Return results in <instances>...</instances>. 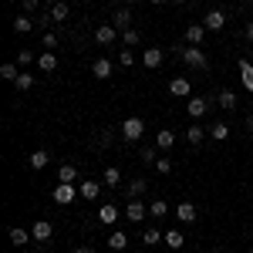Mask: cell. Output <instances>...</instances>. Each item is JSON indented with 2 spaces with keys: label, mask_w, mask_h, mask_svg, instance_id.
Masks as SVG:
<instances>
[{
  "label": "cell",
  "mask_w": 253,
  "mask_h": 253,
  "mask_svg": "<svg viewBox=\"0 0 253 253\" xmlns=\"http://www.w3.org/2000/svg\"><path fill=\"white\" fill-rule=\"evenodd\" d=\"M142 135H145V122H142L138 115H132V118L122 122V138H125V142H138Z\"/></svg>",
  "instance_id": "obj_2"
},
{
  "label": "cell",
  "mask_w": 253,
  "mask_h": 253,
  "mask_svg": "<svg viewBox=\"0 0 253 253\" xmlns=\"http://www.w3.org/2000/svg\"><path fill=\"white\" fill-rule=\"evenodd\" d=\"M14 88H17V91H31V88H34V75H24V71H20V78L14 81Z\"/></svg>",
  "instance_id": "obj_34"
},
{
  "label": "cell",
  "mask_w": 253,
  "mask_h": 253,
  "mask_svg": "<svg viewBox=\"0 0 253 253\" xmlns=\"http://www.w3.org/2000/svg\"><path fill=\"white\" fill-rule=\"evenodd\" d=\"M75 253H98V250H95V247H78Z\"/></svg>",
  "instance_id": "obj_45"
},
{
  "label": "cell",
  "mask_w": 253,
  "mask_h": 253,
  "mask_svg": "<svg viewBox=\"0 0 253 253\" xmlns=\"http://www.w3.org/2000/svg\"><path fill=\"white\" fill-rule=\"evenodd\" d=\"M175 219H179V223H196V219H199V210H196L193 203H179V206H175Z\"/></svg>",
  "instance_id": "obj_10"
},
{
  "label": "cell",
  "mask_w": 253,
  "mask_h": 253,
  "mask_svg": "<svg viewBox=\"0 0 253 253\" xmlns=\"http://www.w3.org/2000/svg\"><path fill=\"white\" fill-rule=\"evenodd\" d=\"M68 17H71V7H68V0H54V3L47 7V20H51V24H64Z\"/></svg>",
  "instance_id": "obj_5"
},
{
  "label": "cell",
  "mask_w": 253,
  "mask_h": 253,
  "mask_svg": "<svg viewBox=\"0 0 253 253\" xmlns=\"http://www.w3.org/2000/svg\"><path fill=\"white\" fill-rule=\"evenodd\" d=\"M210 135H213L216 142H223V138H230V125H226V122H216V125H210Z\"/></svg>",
  "instance_id": "obj_32"
},
{
  "label": "cell",
  "mask_w": 253,
  "mask_h": 253,
  "mask_svg": "<svg viewBox=\"0 0 253 253\" xmlns=\"http://www.w3.org/2000/svg\"><path fill=\"white\" fill-rule=\"evenodd\" d=\"M75 179H78V166L64 162V166L58 169V182H71V186H75Z\"/></svg>",
  "instance_id": "obj_27"
},
{
  "label": "cell",
  "mask_w": 253,
  "mask_h": 253,
  "mask_svg": "<svg viewBox=\"0 0 253 253\" xmlns=\"http://www.w3.org/2000/svg\"><path fill=\"white\" fill-rule=\"evenodd\" d=\"M203 41H206V27H203V24H189V27H186V44L199 47Z\"/></svg>",
  "instance_id": "obj_15"
},
{
  "label": "cell",
  "mask_w": 253,
  "mask_h": 253,
  "mask_svg": "<svg viewBox=\"0 0 253 253\" xmlns=\"http://www.w3.org/2000/svg\"><path fill=\"white\" fill-rule=\"evenodd\" d=\"M162 61H166V51H162V47H145V51H142V64L152 68V71H156Z\"/></svg>",
  "instance_id": "obj_8"
},
{
  "label": "cell",
  "mask_w": 253,
  "mask_h": 253,
  "mask_svg": "<svg viewBox=\"0 0 253 253\" xmlns=\"http://www.w3.org/2000/svg\"><path fill=\"white\" fill-rule=\"evenodd\" d=\"M125 216H128L132 223H142V219L149 216V206H145L142 199H128V210H125Z\"/></svg>",
  "instance_id": "obj_9"
},
{
  "label": "cell",
  "mask_w": 253,
  "mask_h": 253,
  "mask_svg": "<svg viewBox=\"0 0 253 253\" xmlns=\"http://www.w3.org/2000/svg\"><path fill=\"white\" fill-rule=\"evenodd\" d=\"M152 3H156V7H159V3H169V0H152Z\"/></svg>",
  "instance_id": "obj_49"
},
{
  "label": "cell",
  "mask_w": 253,
  "mask_h": 253,
  "mask_svg": "<svg viewBox=\"0 0 253 253\" xmlns=\"http://www.w3.org/2000/svg\"><path fill=\"white\" fill-rule=\"evenodd\" d=\"M108 247H112V250H125V247H128V233H125V230H112V233H108Z\"/></svg>",
  "instance_id": "obj_25"
},
{
  "label": "cell",
  "mask_w": 253,
  "mask_h": 253,
  "mask_svg": "<svg viewBox=\"0 0 253 253\" xmlns=\"http://www.w3.org/2000/svg\"><path fill=\"white\" fill-rule=\"evenodd\" d=\"M17 64H20V68H27V64H38V58H34V51H27V47H20V54H17Z\"/></svg>",
  "instance_id": "obj_39"
},
{
  "label": "cell",
  "mask_w": 253,
  "mask_h": 253,
  "mask_svg": "<svg viewBox=\"0 0 253 253\" xmlns=\"http://www.w3.org/2000/svg\"><path fill=\"white\" fill-rule=\"evenodd\" d=\"M236 71H240V78H243V88L253 95V64L247 58H240V61H236Z\"/></svg>",
  "instance_id": "obj_12"
},
{
  "label": "cell",
  "mask_w": 253,
  "mask_h": 253,
  "mask_svg": "<svg viewBox=\"0 0 253 253\" xmlns=\"http://www.w3.org/2000/svg\"><path fill=\"white\" fill-rule=\"evenodd\" d=\"M145 189H149V182H145V179H132V182L125 186V196H128V199H138Z\"/></svg>",
  "instance_id": "obj_28"
},
{
  "label": "cell",
  "mask_w": 253,
  "mask_h": 253,
  "mask_svg": "<svg viewBox=\"0 0 253 253\" xmlns=\"http://www.w3.org/2000/svg\"><path fill=\"white\" fill-rule=\"evenodd\" d=\"M247 128H250V132H253V112H250V115H247Z\"/></svg>",
  "instance_id": "obj_46"
},
{
  "label": "cell",
  "mask_w": 253,
  "mask_h": 253,
  "mask_svg": "<svg viewBox=\"0 0 253 253\" xmlns=\"http://www.w3.org/2000/svg\"><path fill=\"white\" fill-rule=\"evenodd\" d=\"M175 54L182 58V64H189L193 71H210V58H206V51H203V47H193V44H189V47H182V44H179V47H175Z\"/></svg>",
  "instance_id": "obj_1"
},
{
  "label": "cell",
  "mask_w": 253,
  "mask_h": 253,
  "mask_svg": "<svg viewBox=\"0 0 253 253\" xmlns=\"http://www.w3.org/2000/svg\"><path fill=\"white\" fill-rule=\"evenodd\" d=\"M122 41H125V47H138V44H142V34L132 27V31H125V34H122Z\"/></svg>",
  "instance_id": "obj_36"
},
{
  "label": "cell",
  "mask_w": 253,
  "mask_h": 253,
  "mask_svg": "<svg viewBox=\"0 0 253 253\" xmlns=\"http://www.w3.org/2000/svg\"><path fill=\"white\" fill-rule=\"evenodd\" d=\"M91 75H95V78H101V81L112 78V61H108V58H98L95 64H91Z\"/></svg>",
  "instance_id": "obj_23"
},
{
  "label": "cell",
  "mask_w": 253,
  "mask_h": 253,
  "mask_svg": "<svg viewBox=\"0 0 253 253\" xmlns=\"http://www.w3.org/2000/svg\"><path fill=\"white\" fill-rule=\"evenodd\" d=\"M186 138H189V145H203L206 128H203V125H189V128H186Z\"/></svg>",
  "instance_id": "obj_31"
},
{
  "label": "cell",
  "mask_w": 253,
  "mask_h": 253,
  "mask_svg": "<svg viewBox=\"0 0 253 253\" xmlns=\"http://www.w3.org/2000/svg\"><path fill=\"white\" fill-rule=\"evenodd\" d=\"M58 47V34L54 31H44V51H54Z\"/></svg>",
  "instance_id": "obj_42"
},
{
  "label": "cell",
  "mask_w": 253,
  "mask_h": 253,
  "mask_svg": "<svg viewBox=\"0 0 253 253\" xmlns=\"http://www.w3.org/2000/svg\"><path fill=\"white\" fill-rule=\"evenodd\" d=\"M115 219H118V210L112 206V203H105V206L98 210V223H105V226H112Z\"/></svg>",
  "instance_id": "obj_26"
},
{
  "label": "cell",
  "mask_w": 253,
  "mask_h": 253,
  "mask_svg": "<svg viewBox=\"0 0 253 253\" xmlns=\"http://www.w3.org/2000/svg\"><path fill=\"white\" fill-rule=\"evenodd\" d=\"M54 203H58V206H71V203H75V186H71V182H58V186H54Z\"/></svg>",
  "instance_id": "obj_7"
},
{
  "label": "cell",
  "mask_w": 253,
  "mask_h": 253,
  "mask_svg": "<svg viewBox=\"0 0 253 253\" xmlns=\"http://www.w3.org/2000/svg\"><path fill=\"white\" fill-rule=\"evenodd\" d=\"M118 64H122V68H132V64H135V54H132V47H122V51H118Z\"/></svg>",
  "instance_id": "obj_38"
},
{
  "label": "cell",
  "mask_w": 253,
  "mask_h": 253,
  "mask_svg": "<svg viewBox=\"0 0 253 253\" xmlns=\"http://www.w3.org/2000/svg\"><path fill=\"white\" fill-rule=\"evenodd\" d=\"M125 3H128V7H132V3H138V0H125Z\"/></svg>",
  "instance_id": "obj_50"
},
{
  "label": "cell",
  "mask_w": 253,
  "mask_h": 253,
  "mask_svg": "<svg viewBox=\"0 0 253 253\" xmlns=\"http://www.w3.org/2000/svg\"><path fill=\"white\" fill-rule=\"evenodd\" d=\"M169 3H179V7H182V3H186V0H169Z\"/></svg>",
  "instance_id": "obj_48"
},
{
  "label": "cell",
  "mask_w": 253,
  "mask_h": 253,
  "mask_svg": "<svg viewBox=\"0 0 253 253\" xmlns=\"http://www.w3.org/2000/svg\"><path fill=\"white\" fill-rule=\"evenodd\" d=\"M112 24H115L118 34H125V31H132V14L122 7V10H115V14H112Z\"/></svg>",
  "instance_id": "obj_14"
},
{
  "label": "cell",
  "mask_w": 253,
  "mask_h": 253,
  "mask_svg": "<svg viewBox=\"0 0 253 253\" xmlns=\"http://www.w3.org/2000/svg\"><path fill=\"white\" fill-rule=\"evenodd\" d=\"M101 182H105L108 189H118V186H122V169H118V166H108L105 175H101Z\"/></svg>",
  "instance_id": "obj_22"
},
{
  "label": "cell",
  "mask_w": 253,
  "mask_h": 253,
  "mask_svg": "<svg viewBox=\"0 0 253 253\" xmlns=\"http://www.w3.org/2000/svg\"><path fill=\"white\" fill-rule=\"evenodd\" d=\"M34 24H38V20L31 17V14H17V20H14V31H17V34H31V31H34Z\"/></svg>",
  "instance_id": "obj_24"
},
{
  "label": "cell",
  "mask_w": 253,
  "mask_h": 253,
  "mask_svg": "<svg viewBox=\"0 0 253 253\" xmlns=\"http://www.w3.org/2000/svg\"><path fill=\"white\" fill-rule=\"evenodd\" d=\"M31 253H47V250H44V243H41V247H34V250H31Z\"/></svg>",
  "instance_id": "obj_47"
},
{
  "label": "cell",
  "mask_w": 253,
  "mask_h": 253,
  "mask_svg": "<svg viewBox=\"0 0 253 253\" xmlns=\"http://www.w3.org/2000/svg\"><path fill=\"white\" fill-rule=\"evenodd\" d=\"M216 105H219L223 112H236V105H240V101H236V95L230 91V88H223V91L216 95Z\"/></svg>",
  "instance_id": "obj_18"
},
{
  "label": "cell",
  "mask_w": 253,
  "mask_h": 253,
  "mask_svg": "<svg viewBox=\"0 0 253 253\" xmlns=\"http://www.w3.org/2000/svg\"><path fill=\"white\" fill-rule=\"evenodd\" d=\"M27 162H31V169H47V162H51V152H47V149H34V152L27 156Z\"/></svg>",
  "instance_id": "obj_19"
},
{
  "label": "cell",
  "mask_w": 253,
  "mask_h": 253,
  "mask_svg": "<svg viewBox=\"0 0 253 253\" xmlns=\"http://www.w3.org/2000/svg\"><path fill=\"white\" fill-rule=\"evenodd\" d=\"M138 156H142V162H145V166H156V159H159V156H156V145H145Z\"/></svg>",
  "instance_id": "obj_40"
},
{
  "label": "cell",
  "mask_w": 253,
  "mask_h": 253,
  "mask_svg": "<svg viewBox=\"0 0 253 253\" xmlns=\"http://www.w3.org/2000/svg\"><path fill=\"white\" fill-rule=\"evenodd\" d=\"M166 247L182 250V230H169V233H166Z\"/></svg>",
  "instance_id": "obj_33"
},
{
  "label": "cell",
  "mask_w": 253,
  "mask_h": 253,
  "mask_svg": "<svg viewBox=\"0 0 253 253\" xmlns=\"http://www.w3.org/2000/svg\"><path fill=\"white\" fill-rule=\"evenodd\" d=\"M243 38L253 44V20H247V27H243Z\"/></svg>",
  "instance_id": "obj_44"
},
{
  "label": "cell",
  "mask_w": 253,
  "mask_h": 253,
  "mask_svg": "<svg viewBox=\"0 0 253 253\" xmlns=\"http://www.w3.org/2000/svg\"><path fill=\"white\" fill-rule=\"evenodd\" d=\"M169 91L175 98H193V84H189V78H172L169 81Z\"/></svg>",
  "instance_id": "obj_13"
},
{
  "label": "cell",
  "mask_w": 253,
  "mask_h": 253,
  "mask_svg": "<svg viewBox=\"0 0 253 253\" xmlns=\"http://www.w3.org/2000/svg\"><path fill=\"white\" fill-rule=\"evenodd\" d=\"M213 101L216 98H203V95H193V98H186V112L193 118H203L210 108H213Z\"/></svg>",
  "instance_id": "obj_3"
},
{
  "label": "cell",
  "mask_w": 253,
  "mask_h": 253,
  "mask_svg": "<svg viewBox=\"0 0 253 253\" xmlns=\"http://www.w3.org/2000/svg\"><path fill=\"white\" fill-rule=\"evenodd\" d=\"M145 253H152V250H145Z\"/></svg>",
  "instance_id": "obj_53"
},
{
  "label": "cell",
  "mask_w": 253,
  "mask_h": 253,
  "mask_svg": "<svg viewBox=\"0 0 253 253\" xmlns=\"http://www.w3.org/2000/svg\"><path fill=\"white\" fill-rule=\"evenodd\" d=\"M115 38H118L115 24H98V27H95V41L101 44V47H108V44H115Z\"/></svg>",
  "instance_id": "obj_6"
},
{
  "label": "cell",
  "mask_w": 253,
  "mask_h": 253,
  "mask_svg": "<svg viewBox=\"0 0 253 253\" xmlns=\"http://www.w3.org/2000/svg\"><path fill=\"white\" fill-rule=\"evenodd\" d=\"M38 68L44 71V75H54V71H58V58H54V51H44V54L38 58Z\"/></svg>",
  "instance_id": "obj_21"
},
{
  "label": "cell",
  "mask_w": 253,
  "mask_h": 253,
  "mask_svg": "<svg viewBox=\"0 0 253 253\" xmlns=\"http://www.w3.org/2000/svg\"><path fill=\"white\" fill-rule=\"evenodd\" d=\"M247 3H253V0H247Z\"/></svg>",
  "instance_id": "obj_52"
},
{
  "label": "cell",
  "mask_w": 253,
  "mask_h": 253,
  "mask_svg": "<svg viewBox=\"0 0 253 253\" xmlns=\"http://www.w3.org/2000/svg\"><path fill=\"white\" fill-rule=\"evenodd\" d=\"M156 172H159V175H169V172H172V162L159 156V159H156Z\"/></svg>",
  "instance_id": "obj_41"
},
{
  "label": "cell",
  "mask_w": 253,
  "mask_h": 253,
  "mask_svg": "<svg viewBox=\"0 0 253 253\" xmlns=\"http://www.w3.org/2000/svg\"><path fill=\"white\" fill-rule=\"evenodd\" d=\"M101 186H105V182H95V179H88V182H81V186H78L81 199H88V203H91V199H98V196H101Z\"/></svg>",
  "instance_id": "obj_16"
},
{
  "label": "cell",
  "mask_w": 253,
  "mask_h": 253,
  "mask_svg": "<svg viewBox=\"0 0 253 253\" xmlns=\"http://www.w3.org/2000/svg\"><path fill=\"white\" fill-rule=\"evenodd\" d=\"M10 243H14V247H27V243H31V240H34V236H31V230H24V226H10Z\"/></svg>",
  "instance_id": "obj_20"
},
{
  "label": "cell",
  "mask_w": 253,
  "mask_h": 253,
  "mask_svg": "<svg viewBox=\"0 0 253 253\" xmlns=\"http://www.w3.org/2000/svg\"><path fill=\"white\" fill-rule=\"evenodd\" d=\"M203 27H206V31H223V27H226V14H223V10H210V14L203 17Z\"/></svg>",
  "instance_id": "obj_11"
},
{
  "label": "cell",
  "mask_w": 253,
  "mask_h": 253,
  "mask_svg": "<svg viewBox=\"0 0 253 253\" xmlns=\"http://www.w3.org/2000/svg\"><path fill=\"white\" fill-rule=\"evenodd\" d=\"M20 3H24V14H34L41 7V0H20Z\"/></svg>",
  "instance_id": "obj_43"
},
{
  "label": "cell",
  "mask_w": 253,
  "mask_h": 253,
  "mask_svg": "<svg viewBox=\"0 0 253 253\" xmlns=\"http://www.w3.org/2000/svg\"><path fill=\"white\" fill-rule=\"evenodd\" d=\"M250 240H253V226H250Z\"/></svg>",
  "instance_id": "obj_51"
},
{
  "label": "cell",
  "mask_w": 253,
  "mask_h": 253,
  "mask_svg": "<svg viewBox=\"0 0 253 253\" xmlns=\"http://www.w3.org/2000/svg\"><path fill=\"white\" fill-rule=\"evenodd\" d=\"M166 213H169V206H166L162 199H156V203L149 206V216H152V219H162V216H166Z\"/></svg>",
  "instance_id": "obj_37"
},
{
  "label": "cell",
  "mask_w": 253,
  "mask_h": 253,
  "mask_svg": "<svg viewBox=\"0 0 253 253\" xmlns=\"http://www.w3.org/2000/svg\"><path fill=\"white\" fill-rule=\"evenodd\" d=\"M95 145L108 149V145H112V128H98V132H95Z\"/></svg>",
  "instance_id": "obj_35"
},
{
  "label": "cell",
  "mask_w": 253,
  "mask_h": 253,
  "mask_svg": "<svg viewBox=\"0 0 253 253\" xmlns=\"http://www.w3.org/2000/svg\"><path fill=\"white\" fill-rule=\"evenodd\" d=\"M175 145V132H169V128H159L156 132V149L159 152H169Z\"/></svg>",
  "instance_id": "obj_17"
},
{
  "label": "cell",
  "mask_w": 253,
  "mask_h": 253,
  "mask_svg": "<svg viewBox=\"0 0 253 253\" xmlns=\"http://www.w3.org/2000/svg\"><path fill=\"white\" fill-rule=\"evenodd\" d=\"M0 78L14 84V81L20 78V64H14V61H10V64H0Z\"/></svg>",
  "instance_id": "obj_29"
},
{
  "label": "cell",
  "mask_w": 253,
  "mask_h": 253,
  "mask_svg": "<svg viewBox=\"0 0 253 253\" xmlns=\"http://www.w3.org/2000/svg\"><path fill=\"white\" fill-rule=\"evenodd\" d=\"M159 240H166V233H162V230H156V226L142 233V243H145V250H152V247H156Z\"/></svg>",
  "instance_id": "obj_30"
},
{
  "label": "cell",
  "mask_w": 253,
  "mask_h": 253,
  "mask_svg": "<svg viewBox=\"0 0 253 253\" xmlns=\"http://www.w3.org/2000/svg\"><path fill=\"white\" fill-rule=\"evenodd\" d=\"M31 236H34V243H44V247H51V236H54V226H51L47 219H38V223L31 226Z\"/></svg>",
  "instance_id": "obj_4"
}]
</instances>
